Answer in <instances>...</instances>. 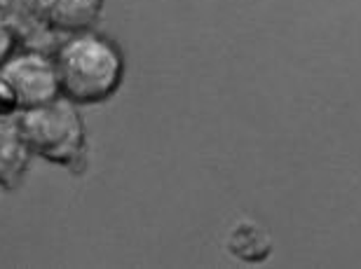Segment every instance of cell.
Returning <instances> with one entry per match:
<instances>
[{"label":"cell","mask_w":361,"mask_h":269,"mask_svg":"<svg viewBox=\"0 0 361 269\" xmlns=\"http://www.w3.org/2000/svg\"><path fill=\"white\" fill-rule=\"evenodd\" d=\"M52 56L61 94L78 106L111 99L125 77V56L120 47L92 28L68 33Z\"/></svg>","instance_id":"obj_1"},{"label":"cell","mask_w":361,"mask_h":269,"mask_svg":"<svg viewBox=\"0 0 361 269\" xmlns=\"http://www.w3.org/2000/svg\"><path fill=\"white\" fill-rule=\"evenodd\" d=\"M17 122L28 148L35 155L59 166L82 164L87 132H85V120L75 101L59 94L47 104L24 108Z\"/></svg>","instance_id":"obj_2"},{"label":"cell","mask_w":361,"mask_h":269,"mask_svg":"<svg viewBox=\"0 0 361 269\" xmlns=\"http://www.w3.org/2000/svg\"><path fill=\"white\" fill-rule=\"evenodd\" d=\"M19 40L21 38H19L17 28H14L7 19L0 17V66H3L14 52H17Z\"/></svg>","instance_id":"obj_8"},{"label":"cell","mask_w":361,"mask_h":269,"mask_svg":"<svg viewBox=\"0 0 361 269\" xmlns=\"http://www.w3.org/2000/svg\"><path fill=\"white\" fill-rule=\"evenodd\" d=\"M230 249H233V253H237V256H242L244 260H249V263H258V260L268 258L270 242H268V237L261 234V230L258 227L244 223L235 230Z\"/></svg>","instance_id":"obj_7"},{"label":"cell","mask_w":361,"mask_h":269,"mask_svg":"<svg viewBox=\"0 0 361 269\" xmlns=\"http://www.w3.org/2000/svg\"><path fill=\"white\" fill-rule=\"evenodd\" d=\"M0 73L17 94L19 111L47 104L61 94L54 56L40 52V49H17L0 66Z\"/></svg>","instance_id":"obj_3"},{"label":"cell","mask_w":361,"mask_h":269,"mask_svg":"<svg viewBox=\"0 0 361 269\" xmlns=\"http://www.w3.org/2000/svg\"><path fill=\"white\" fill-rule=\"evenodd\" d=\"M31 164V148H28L19 122L12 115H0V185L12 190L26 176Z\"/></svg>","instance_id":"obj_5"},{"label":"cell","mask_w":361,"mask_h":269,"mask_svg":"<svg viewBox=\"0 0 361 269\" xmlns=\"http://www.w3.org/2000/svg\"><path fill=\"white\" fill-rule=\"evenodd\" d=\"M17 111H19L17 94H14L12 85L7 82L3 73H0V115H12Z\"/></svg>","instance_id":"obj_9"},{"label":"cell","mask_w":361,"mask_h":269,"mask_svg":"<svg viewBox=\"0 0 361 269\" xmlns=\"http://www.w3.org/2000/svg\"><path fill=\"white\" fill-rule=\"evenodd\" d=\"M104 10V0H38V17L47 31H87Z\"/></svg>","instance_id":"obj_4"},{"label":"cell","mask_w":361,"mask_h":269,"mask_svg":"<svg viewBox=\"0 0 361 269\" xmlns=\"http://www.w3.org/2000/svg\"><path fill=\"white\" fill-rule=\"evenodd\" d=\"M0 17L17 28L19 38L42 26L38 17V0H0Z\"/></svg>","instance_id":"obj_6"}]
</instances>
